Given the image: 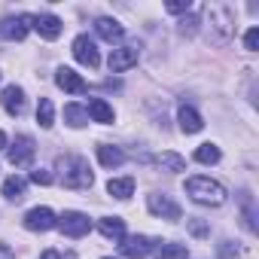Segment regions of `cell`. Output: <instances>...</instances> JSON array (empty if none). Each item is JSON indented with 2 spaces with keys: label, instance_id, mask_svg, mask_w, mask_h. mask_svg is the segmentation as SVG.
Wrapping results in <instances>:
<instances>
[{
  "label": "cell",
  "instance_id": "1",
  "mask_svg": "<svg viewBox=\"0 0 259 259\" xmlns=\"http://www.w3.org/2000/svg\"><path fill=\"white\" fill-rule=\"evenodd\" d=\"M186 195L195 201V204H204V207H220L226 201V186L210 180V177H189L186 180Z\"/></svg>",
  "mask_w": 259,
  "mask_h": 259
},
{
  "label": "cell",
  "instance_id": "2",
  "mask_svg": "<svg viewBox=\"0 0 259 259\" xmlns=\"http://www.w3.org/2000/svg\"><path fill=\"white\" fill-rule=\"evenodd\" d=\"M58 168H61V183L67 189H89L95 183V177L89 171V162L82 156H67V159L58 162Z\"/></svg>",
  "mask_w": 259,
  "mask_h": 259
},
{
  "label": "cell",
  "instance_id": "3",
  "mask_svg": "<svg viewBox=\"0 0 259 259\" xmlns=\"http://www.w3.org/2000/svg\"><path fill=\"white\" fill-rule=\"evenodd\" d=\"M58 229H61L64 235H70V238H82V235H89L92 220H89L85 213H79V210H64V213L58 217Z\"/></svg>",
  "mask_w": 259,
  "mask_h": 259
},
{
  "label": "cell",
  "instance_id": "4",
  "mask_svg": "<svg viewBox=\"0 0 259 259\" xmlns=\"http://www.w3.org/2000/svg\"><path fill=\"white\" fill-rule=\"evenodd\" d=\"M138 58H141L138 46H116V49L110 52V58H107L110 73H125V70H132V67L138 64Z\"/></svg>",
  "mask_w": 259,
  "mask_h": 259
},
{
  "label": "cell",
  "instance_id": "5",
  "mask_svg": "<svg viewBox=\"0 0 259 259\" xmlns=\"http://www.w3.org/2000/svg\"><path fill=\"white\" fill-rule=\"evenodd\" d=\"M147 210H150L153 217H162V220H180V204L171 201V198L162 195V192L147 195Z\"/></svg>",
  "mask_w": 259,
  "mask_h": 259
},
{
  "label": "cell",
  "instance_id": "6",
  "mask_svg": "<svg viewBox=\"0 0 259 259\" xmlns=\"http://www.w3.org/2000/svg\"><path fill=\"white\" fill-rule=\"evenodd\" d=\"M119 250H122V256H128V259H147V256L153 253V241H150L147 235H125L122 244H119Z\"/></svg>",
  "mask_w": 259,
  "mask_h": 259
},
{
  "label": "cell",
  "instance_id": "7",
  "mask_svg": "<svg viewBox=\"0 0 259 259\" xmlns=\"http://www.w3.org/2000/svg\"><path fill=\"white\" fill-rule=\"evenodd\" d=\"M73 58H76L79 64H85V67H98V64H101L98 46H95V40H92L89 34H79V37L73 40Z\"/></svg>",
  "mask_w": 259,
  "mask_h": 259
},
{
  "label": "cell",
  "instance_id": "8",
  "mask_svg": "<svg viewBox=\"0 0 259 259\" xmlns=\"http://www.w3.org/2000/svg\"><path fill=\"white\" fill-rule=\"evenodd\" d=\"M58 226V217L49 210V207H31L25 213V229L28 232H49Z\"/></svg>",
  "mask_w": 259,
  "mask_h": 259
},
{
  "label": "cell",
  "instance_id": "9",
  "mask_svg": "<svg viewBox=\"0 0 259 259\" xmlns=\"http://www.w3.org/2000/svg\"><path fill=\"white\" fill-rule=\"evenodd\" d=\"M31 28L43 37V40H55L61 34V19L52 16V13H43V16H31Z\"/></svg>",
  "mask_w": 259,
  "mask_h": 259
},
{
  "label": "cell",
  "instance_id": "10",
  "mask_svg": "<svg viewBox=\"0 0 259 259\" xmlns=\"http://www.w3.org/2000/svg\"><path fill=\"white\" fill-rule=\"evenodd\" d=\"M55 85L64 89V92H70V95H82L85 92V79L76 70H70V67H58L55 70Z\"/></svg>",
  "mask_w": 259,
  "mask_h": 259
},
{
  "label": "cell",
  "instance_id": "11",
  "mask_svg": "<svg viewBox=\"0 0 259 259\" xmlns=\"http://www.w3.org/2000/svg\"><path fill=\"white\" fill-rule=\"evenodd\" d=\"M31 159H34V141L28 135L16 138V144L10 147V162L16 168H25V165H31Z\"/></svg>",
  "mask_w": 259,
  "mask_h": 259
},
{
  "label": "cell",
  "instance_id": "12",
  "mask_svg": "<svg viewBox=\"0 0 259 259\" xmlns=\"http://www.w3.org/2000/svg\"><path fill=\"white\" fill-rule=\"evenodd\" d=\"M177 122H180V132H183V135H198L201 128H204L201 113H198L195 107H186V104L177 110Z\"/></svg>",
  "mask_w": 259,
  "mask_h": 259
},
{
  "label": "cell",
  "instance_id": "13",
  "mask_svg": "<svg viewBox=\"0 0 259 259\" xmlns=\"http://www.w3.org/2000/svg\"><path fill=\"white\" fill-rule=\"evenodd\" d=\"M28 28H31V16H16V19L0 22V34H4L7 40H25Z\"/></svg>",
  "mask_w": 259,
  "mask_h": 259
},
{
  "label": "cell",
  "instance_id": "14",
  "mask_svg": "<svg viewBox=\"0 0 259 259\" xmlns=\"http://www.w3.org/2000/svg\"><path fill=\"white\" fill-rule=\"evenodd\" d=\"M0 104H4V110H7L10 116H19V113L25 110V92H22L19 85H7L4 95H0Z\"/></svg>",
  "mask_w": 259,
  "mask_h": 259
},
{
  "label": "cell",
  "instance_id": "15",
  "mask_svg": "<svg viewBox=\"0 0 259 259\" xmlns=\"http://www.w3.org/2000/svg\"><path fill=\"white\" fill-rule=\"evenodd\" d=\"M95 31H98V37H104L107 43H116V40L125 37V28H122L116 19H107V16H101V19L95 22Z\"/></svg>",
  "mask_w": 259,
  "mask_h": 259
},
{
  "label": "cell",
  "instance_id": "16",
  "mask_svg": "<svg viewBox=\"0 0 259 259\" xmlns=\"http://www.w3.org/2000/svg\"><path fill=\"white\" fill-rule=\"evenodd\" d=\"M85 113H89V119H92V122H101V125H110V122L116 119L113 107H110V104H107L104 98H92V101H89V110H85Z\"/></svg>",
  "mask_w": 259,
  "mask_h": 259
},
{
  "label": "cell",
  "instance_id": "17",
  "mask_svg": "<svg viewBox=\"0 0 259 259\" xmlns=\"http://www.w3.org/2000/svg\"><path fill=\"white\" fill-rule=\"evenodd\" d=\"M98 232H101L104 238L122 241V238H125V220H122V217H101V220H98Z\"/></svg>",
  "mask_w": 259,
  "mask_h": 259
},
{
  "label": "cell",
  "instance_id": "18",
  "mask_svg": "<svg viewBox=\"0 0 259 259\" xmlns=\"http://www.w3.org/2000/svg\"><path fill=\"white\" fill-rule=\"evenodd\" d=\"M107 192H110L113 198L125 201V198L135 195V180H132V177H113V180L107 183Z\"/></svg>",
  "mask_w": 259,
  "mask_h": 259
},
{
  "label": "cell",
  "instance_id": "19",
  "mask_svg": "<svg viewBox=\"0 0 259 259\" xmlns=\"http://www.w3.org/2000/svg\"><path fill=\"white\" fill-rule=\"evenodd\" d=\"M98 162H101L104 168H119V165L125 162V153H122L119 147H110V144H101V147H98Z\"/></svg>",
  "mask_w": 259,
  "mask_h": 259
},
{
  "label": "cell",
  "instance_id": "20",
  "mask_svg": "<svg viewBox=\"0 0 259 259\" xmlns=\"http://www.w3.org/2000/svg\"><path fill=\"white\" fill-rule=\"evenodd\" d=\"M153 250H156L159 259H186V256H189L186 244H177V241H162V244L153 247Z\"/></svg>",
  "mask_w": 259,
  "mask_h": 259
},
{
  "label": "cell",
  "instance_id": "21",
  "mask_svg": "<svg viewBox=\"0 0 259 259\" xmlns=\"http://www.w3.org/2000/svg\"><path fill=\"white\" fill-rule=\"evenodd\" d=\"M25 189H28V180H25V177H19V174H13V177H7V180H4V195H7L10 201L25 198Z\"/></svg>",
  "mask_w": 259,
  "mask_h": 259
},
{
  "label": "cell",
  "instance_id": "22",
  "mask_svg": "<svg viewBox=\"0 0 259 259\" xmlns=\"http://www.w3.org/2000/svg\"><path fill=\"white\" fill-rule=\"evenodd\" d=\"M37 122H40V128H52L55 125V107H52L49 98H40V104H37Z\"/></svg>",
  "mask_w": 259,
  "mask_h": 259
},
{
  "label": "cell",
  "instance_id": "23",
  "mask_svg": "<svg viewBox=\"0 0 259 259\" xmlns=\"http://www.w3.org/2000/svg\"><path fill=\"white\" fill-rule=\"evenodd\" d=\"M64 122H67L70 128H82V125L89 122V113H85L82 107H76V104H67V107H64Z\"/></svg>",
  "mask_w": 259,
  "mask_h": 259
},
{
  "label": "cell",
  "instance_id": "24",
  "mask_svg": "<svg viewBox=\"0 0 259 259\" xmlns=\"http://www.w3.org/2000/svg\"><path fill=\"white\" fill-rule=\"evenodd\" d=\"M195 162H201V165H217V162H220V147H217V144H201V147L195 150Z\"/></svg>",
  "mask_w": 259,
  "mask_h": 259
},
{
  "label": "cell",
  "instance_id": "25",
  "mask_svg": "<svg viewBox=\"0 0 259 259\" xmlns=\"http://www.w3.org/2000/svg\"><path fill=\"white\" fill-rule=\"evenodd\" d=\"M156 162H159L165 171H174V174H177V171H186V159H183V156H177V153H162Z\"/></svg>",
  "mask_w": 259,
  "mask_h": 259
},
{
  "label": "cell",
  "instance_id": "26",
  "mask_svg": "<svg viewBox=\"0 0 259 259\" xmlns=\"http://www.w3.org/2000/svg\"><path fill=\"white\" fill-rule=\"evenodd\" d=\"M244 46H247L250 52H256V49H259V28H250V31L244 34Z\"/></svg>",
  "mask_w": 259,
  "mask_h": 259
},
{
  "label": "cell",
  "instance_id": "27",
  "mask_svg": "<svg viewBox=\"0 0 259 259\" xmlns=\"http://www.w3.org/2000/svg\"><path fill=\"white\" fill-rule=\"evenodd\" d=\"M31 180L40 183V186H49V183H52V174H49L46 168H37V171H31Z\"/></svg>",
  "mask_w": 259,
  "mask_h": 259
},
{
  "label": "cell",
  "instance_id": "28",
  "mask_svg": "<svg viewBox=\"0 0 259 259\" xmlns=\"http://www.w3.org/2000/svg\"><path fill=\"white\" fill-rule=\"evenodd\" d=\"M189 7H192V4H189V0H171V4H168L165 10L177 16V13H189Z\"/></svg>",
  "mask_w": 259,
  "mask_h": 259
},
{
  "label": "cell",
  "instance_id": "29",
  "mask_svg": "<svg viewBox=\"0 0 259 259\" xmlns=\"http://www.w3.org/2000/svg\"><path fill=\"white\" fill-rule=\"evenodd\" d=\"M0 259H16V253H13L10 244H4V241H0Z\"/></svg>",
  "mask_w": 259,
  "mask_h": 259
},
{
  "label": "cell",
  "instance_id": "30",
  "mask_svg": "<svg viewBox=\"0 0 259 259\" xmlns=\"http://www.w3.org/2000/svg\"><path fill=\"white\" fill-rule=\"evenodd\" d=\"M40 259H61V253H58V250H46Z\"/></svg>",
  "mask_w": 259,
  "mask_h": 259
},
{
  "label": "cell",
  "instance_id": "31",
  "mask_svg": "<svg viewBox=\"0 0 259 259\" xmlns=\"http://www.w3.org/2000/svg\"><path fill=\"white\" fill-rule=\"evenodd\" d=\"M0 150H7V135L0 132Z\"/></svg>",
  "mask_w": 259,
  "mask_h": 259
},
{
  "label": "cell",
  "instance_id": "32",
  "mask_svg": "<svg viewBox=\"0 0 259 259\" xmlns=\"http://www.w3.org/2000/svg\"><path fill=\"white\" fill-rule=\"evenodd\" d=\"M104 259H110V256H104Z\"/></svg>",
  "mask_w": 259,
  "mask_h": 259
}]
</instances>
